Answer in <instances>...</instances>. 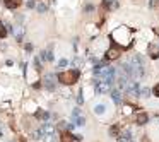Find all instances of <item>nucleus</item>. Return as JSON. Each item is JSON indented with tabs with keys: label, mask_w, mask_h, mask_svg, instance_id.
Listing matches in <instances>:
<instances>
[{
	"label": "nucleus",
	"mask_w": 159,
	"mask_h": 142,
	"mask_svg": "<svg viewBox=\"0 0 159 142\" xmlns=\"http://www.w3.org/2000/svg\"><path fill=\"white\" fill-rule=\"evenodd\" d=\"M56 79L62 84H75L79 79V70H63L56 75Z\"/></svg>",
	"instance_id": "nucleus-1"
},
{
	"label": "nucleus",
	"mask_w": 159,
	"mask_h": 142,
	"mask_svg": "<svg viewBox=\"0 0 159 142\" xmlns=\"http://www.w3.org/2000/svg\"><path fill=\"white\" fill-rule=\"evenodd\" d=\"M43 84H45V88L48 89V91H55V89H56V77L53 74H46V75H45Z\"/></svg>",
	"instance_id": "nucleus-2"
},
{
	"label": "nucleus",
	"mask_w": 159,
	"mask_h": 142,
	"mask_svg": "<svg viewBox=\"0 0 159 142\" xmlns=\"http://www.w3.org/2000/svg\"><path fill=\"white\" fill-rule=\"evenodd\" d=\"M111 91V84L104 81H97L96 82V93L97 94H104V93H110Z\"/></svg>",
	"instance_id": "nucleus-3"
},
{
	"label": "nucleus",
	"mask_w": 159,
	"mask_h": 142,
	"mask_svg": "<svg viewBox=\"0 0 159 142\" xmlns=\"http://www.w3.org/2000/svg\"><path fill=\"white\" fill-rule=\"evenodd\" d=\"M12 33H14V36H15V40H17V41H22V38H24V33H26V29H24V26L17 24V26L12 27Z\"/></svg>",
	"instance_id": "nucleus-4"
},
{
	"label": "nucleus",
	"mask_w": 159,
	"mask_h": 142,
	"mask_svg": "<svg viewBox=\"0 0 159 142\" xmlns=\"http://www.w3.org/2000/svg\"><path fill=\"white\" fill-rule=\"evenodd\" d=\"M40 132H41V135H55V127L53 125H50V123H45L41 129H40Z\"/></svg>",
	"instance_id": "nucleus-5"
},
{
	"label": "nucleus",
	"mask_w": 159,
	"mask_h": 142,
	"mask_svg": "<svg viewBox=\"0 0 159 142\" xmlns=\"http://www.w3.org/2000/svg\"><path fill=\"white\" fill-rule=\"evenodd\" d=\"M122 70H123V77L132 79V63L130 62H125L123 65H122Z\"/></svg>",
	"instance_id": "nucleus-6"
},
{
	"label": "nucleus",
	"mask_w": 159,
	"mask_h": 142,
	"mask_svg": "<svg viewBox=\"0 0 159 142\" xmlns=\"http://www.w3.org/2000/svg\"><path fill=\"white\" fill-rule=\"evenodd\" d=\"M111 99L117 103V104H120L122 103V93L118 89H111Z\"/></svg>",
	"instance_id": "nucleus-7"
},
{
	"label": "nucleus",
	"mask_w": 159,
	"mask_h": 142,
	"mask_svg": "<svg viewBox=\"0 0 159 142\" xmlns=\"http://www.w3.org/2000/svg\"><path fill=\"white\" fill-rule=\"evenodd\" d=\"M22 0H4V4H5V7L7 9H17V7L21 5Z\"/></svg>",
	"instance_id": "nucleus-8"
},
{
	"label": "nucleus",
	"mask_w": 159,
	"mask_h": 142,
	"mask_svg": "<svg viewBox=\"0 0 159 142\" xmlns=\"http://www.w3.org/2000/svg\"><path fill=\"white\" fill-rule=\"evenodd\" d=\"M149 55L152 58H159V46L158 45H151L149 46Z\"/></svg>",
	"instance_id": "nucleus-9"
},
{
	"label": "nucleus",
	"mask_w": 159,
	"mask_h": 142,
	"mask_svg": "<svg viewBox=\"0 0 159 142\" xmlns=\"http://www.w3.org/2000/svg\"><path fill=\"white\" fill-rule=\"evenodd\" d=\"M72 122H74V125H77V127H82L84 123H86V118H84L82 115H81V116H74V118H72Z\"/></svg>",
	"instance_id": "nucleus-10"
},
{
	"label": "nucleus",
	"mask_w": 159,
	"mask_h": 142,
	"mask_svg": "<svg viewBox=\"0 0 159 142\" xmlns=\"http://www.w3.org/2000/svg\"><path fill=\"white\" fill-rule=\"evenodd\" d=\"M120 137V142H132V134L127 130V132H123L122 135H118Z\"/></svg>",
	"instance_id": "nucleus-11"
},
{
	"label": "nucleus",
	"mask_w": 159,
	"mask_h": 142,
	"mask_svg": "<svg viewBox=\"0 0 159 142\" xmlns=\"http://www.w3.org/2000/svg\"><path fill=\"white\" fill-rule=\"evenodd\" d=\"M147 118H149V116L145 115V113H138L137 115V123L138 125H144V123H147Z\"/></svg>",
	"instance_id": "nucleus-12"
},
{
	"label": "nucleus",
	"mask_w": 159,
	"mask_h": 142,
	"mask_svg": "<svg viewBox=\"0 0 159 142\" xmlns=\"http://www.w3.org/2000/svg\"><path fill=\"white\" fill-rule=\"evenodd\" d=\"M138 96H140V98H149V96H151V89L149 88L138 89Z\"/></svg>",
	"instance_id": "nucleus-13"
},
{
	"label": "nucleus",
	"mask_w": 159,
	"mask_h": 142,
	"mask_svg": "<svg viewBox=\"0 0 159 142\" xmlns=\"http://www.w3.org/2000/svg\"><path fill=\"white\" fill-rule=\"evenodd\" d=\"M118 48H111V50H108V53H106V58H117L118 57Z\"/></svg>",
	"instance_id": "nucleus-14"
},
{
	"label": "nucleus",
	"mask_w": 159,
	"mask_h": 142,
	"mask_svg": "<svg viewBox=\"0 0 159 142\" xmlns=\"http://www.w3.org/2000/svg\"><path fill=\"white\" fill-rule=\"evenodd\" d=\"M36 9H38V12H40V14H45L46 10H48V5H46L45 2H41V4H38V5H36Z\"/></svg>",
	"instance_id": "nucleus-15"
},
{
	"label": "nucleus",
	"mask_w": 159,
	"mask_h": 142,
	"mask_svg": "<svg viewBox=\"0 0 159 142\" xmlns=\"http://www.w3.org/2000/svg\"><path fill=\"white\" fill-rule=\"evenodd\" d=\"M36 116H38V118H40V120H45V122H46V120H48V113H46V111H43V110H40V111H38V113H36Z\"/></svg>",
	"instance_id": "nucleus-16"
},
{
	"label": "nucleus",
	"mask_w": 159,
	"mask_h": 142,
	"mask_svg": "<svg viewBox=\"0 0 159 142\" xmlns=\"http://www.w3.org/2000/svg\"><path fill=\"white\" fill-rule=\"evenodd\" d=\"M94 113H96V115H103L104 113V104H96V106H94Z\"/></svg>",
	"instance_id": "nucleus-17"
},
{
	"label": "nucleus",
	"mask_w": 159,
	"mask_h": 142,
	"mask_svg": "<svg viewBox=\"0 0 159 142\" xmlns=\"http://www.w3.org/2000/svg\"><path fill=\"white\" fill-rule=\"evenodd\" d=\"M62 142H72V135H70L69 132L62 134Z\"/></svg>",
	"instance_id": "nucleus-18"
},
{
	"label": "nucleus",
	"mask_w": 159,
	"mask_h": 142,
	"mask_svg": "<svg viewBox=\"0 0 159 142\" xmlns=\"http://www.w3.org/2000/svg\"><path fill=\"white\" fill-rule=\"evenodd\" d=\"M110 134H111V137H118V134H120V129H118V127H111V129H110Z\"/></svg>",
	"instance_id": "nucleus-19"
},
{
	"label": "nucleus",
	"mask_w": 159,
	"mask_h": 142,
	"mask_svg": "<svg viewBox=\"0 0 159 142\" xmlns=\"http://www.w3.org/2000/svg\"><path fill=\"white\" fill-rule=\"evenodd\" d=\"M33 139H34V141H40V139H41V132H40V130H34V132H33Z\"/></svg>",
	"instance_id": "nucleus-20"
},
{
	"label": "nucleus",
	"mask_w": 159,
	"mask_h": 142,
	"mask_svg": "<svg viewBox=\"0 0 159 142\" xmlns=\"http://www.w3.org/2000/svg\"><path fill=\"white\" fill-rule=\"evenodd\" d=\"M5 34H7V31H5V27H4V24L0 22V38H5Z\"/></svg>",
	"instance_id": "nucleus-21"
},
{
	"label": "nucleus",
	"mask_w": 159,
	"mask_h": 142,
	"mask_svg": "<svg viewBox=\"0 0 159 142\" xmlns=\"http://www.w3.org/2000/svg\"><path fill=\"white\" fill-rule=\"evenodd\" d=\"M81 115H82L81 108H74V111H72V118H74V116H81Z\"/></svg>",
	"instance_id": "nucleus-22"
},
{
	"label": "nucleus",
	"mask_w": 159,
	"mask_h": 142,
	"mask_svg": "<svg viewBox=\"0 0 159 142\" xmlns=\"http://www.w3.org/2000/svg\"><path fill=\"white\" fill-rule=\"evenodd\" d=\"M67 63H69V62L65 60V58H62V60H58V67L63 68V67H67Z\"/></svg>",
	"instance_id": "nucleus-23"
},
{
	"label": "nucleus",
	"mask_w": 159,
	"mask_h": 142,
	"mask_svg": "<svg viewBox=\"0 0 159 142\" xmlns=\"http://www.w3.org/2000/svg\"><path fill=\"white\" fill-rule=\"evenodd\" d=\"M45 141H46V142H55L56 137L55 135H46V137H45Z\"/></svg>",
	"instance_id": "nucleus-24"
},
{
	"label": "nucleus",
	"mask_w": 159,
	"mask_h": 142,
	"mask_svg": "<svg viewBox=\"0 0 159 142\" xmlns=\"http://www.w3.org/2000/svg\"><path fill=\"white\" fill-rule=\"evenodd\" d=\"M34 65H36L38 70H41V62H40V58H36V60H34Z\"/></svg>",
	"instance_id": "nucleus-25"
},
{
	"label": "nucleus",
	"mask_w": 159,
	"mask_h": 142,
	"mask_svg": "<svg viewBox=\"0 0 159 142\" xmlns=\"http://www.w3.org/2000/svg\"><path fill=\"white\" fill-rule=\"evenodd\" d=\"M92 9H94V7L91 5V4H87V5L84 7V10H86V12H87V14H89V12H91V10H92Z\"/></svg>",
	"instance_id": "nucleus-26"
},
{
	"label": "nucleus",
	"mask_w": 159,
	"mask_h": 142,
	"mask_svg": "<svg viewBox=\"0 0 159 142\" xmlns=\"http://www.w3.org/2000/svg\"><path fill=\"white\" fill-rule=\"evenodd\" d=\"M40 60L46 62V52H45V50H43V52H41V55H40Z\"/></svg>",
	"instance_id": "nucleus-27"
},
{
	"label": "nucleus",
	"mask_w": 159,
	"mask_h": 142,
	"mask_svg": "<svg viewBox=\"0 0 159 142\" xmlns=\"http://www.w3.org/2000/svg\"><path fill=\"white\" fill-rule=\"evenodd\" d=\"M46 60H53V53H51V50L46 52Z\"/></svg>",
	"instance_id": "nucleus-28"
},
{
	"label": "nucleus",
	"mask_w": 159,
	"mask_h": 142,
	"mask_svg": "<svg viewBox=\"0 0 159 142\" xmlns=\"http://www.w3.org/2000/svg\"><path fill=\"white\" fill-rule=\"evenodd\" d=\"M28 7L29 9H33V7H34V0H28Z\"/></svg>",
	"instance_id": "nucleus-29"
},
{
	"label": "nucleus",
	"mask_w": 159,
	"mask_h": 142,
	"mask_svg": "<svg viewBox=\"0 0 159 142\" xmlns=\"http://www.w3.org/2000/svg\"><path fill=\"white\" fill-rule=\"evenodd\" d=\"M26 52H33V45H29L28 43V45H26Z\"/></svg>",
	"instance_id": "nucleus-30"
},
{
	"label": "nucleus",
	"mask_w": 159,
	"mask_h": 142,
	"mask_svg": "<svg viewBox=\"0 0 159 142\" xmlns=\"http://www.w3.org/2000/svg\"><path fill=\"white\" fill-rule=\"evenodd\" d=\"M154 94H156V96H159V84L156 86V88H154Z\"/></svg>",
	"instance_id": "nucleus-31"
},
{
	"label": "nucleus",
	"mask_w": 159,
	"mask_h": 142,
	"mask_svg": "<svg viewBox=\"0 0 159 142\" xmlns=\"http://www.w3.org/2000/svg\"><path fill=\"white\" fill-rule=\"evenodd\" d=\"M0 139H2V129H0Z\"/></svg>",
	"instance_id": "nucleus-32"
},
{
	"label": "nucleus",
	"mask_w": 159,
	"mask_h": 142,
	"mask_svg": "<svg viewBox=\"0 0 159 142\" xmlns=\"http://www.w3.org/2000/svg\"><path fill=\"white\" fill-rule=\"evenodd\" d=\"M19 142H26V141H24V139H21V141H19Z\"/></svg>",
	"instance_id": "nucleus-33"
}]
</instances>
